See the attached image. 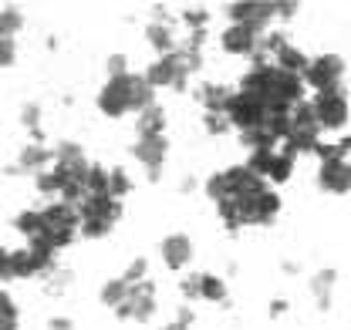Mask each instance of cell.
Returning a JSON list of instances; mask_svg holds the SVG:
<instances>
[{"instance_id": "cell-29", "label": "cell", "mask_w": 351, "mask_h": 330, "mask_svg": "<svg viewBox=\"0 0 351 330\" xmlns=\"http://www.w3.org/2000/svg\"><path fill=\"white\" fill-rule=\"evenodd\" d=\"M182 21H186V27H189V31H206V21H210V14H206L203 7H189V10L182 14Z\"/></svg>"}, {"instance_id": "cell-33", "label": "cell", "mask_w": 351, "mask_h": 330, "mask_svg": "<svg viewBox=\"0 0 351 330\" xmlns=\"http://www.w3.org/2000/svg\"><path fill=\"white\" fill-rule=\"evenodd\" d=\"M14 58H17V44H14V38H0V68H10Z\"/></svg>"}, {"instance_id": "cell-8", "label": "cell", "mask_w": 351, "mask_h": 330, "mask_svg": "<svg viewBox=\"0 0 351 330\" xmlns=\"http://www.w3.org/2000/svg\"><path fill=\"white\" fill-rule=\"evenodd\" d=\"M341 78H345V61L338 54H321V58H311L307 64L304 81L314 88V91H338L341 88Z\"/></svg>"}, {"instance_id": "cell-17", "label": "cell", "mask_w": 351, "mask_h": 330, "mask_svg": "<svg viewBox=\"0 0 351 330\" xmlns=\"http://www.w3.org/2000/svg\"><path fill=\"white\" fill-rule=\"evenodd\" d=\"M51 162H54V152H51V149H44L41 142L24 145V149H21V155H17V165H21V168H27V172H34V175L44 172Z\"/></svg>"}, {"instance_id": "cell-2", "label": "cell", "mask_w": 351, "mask_h": 330, "mask_svg": "<svg viewBox=\"0 0 351 330\" xmlns=\"http://www.w3.org/2000/svg\"><path fill=\"white\" fill-rule=\"evenodd\" d=\"M240 91L254 94L267 112H291L294 105L304 101V78L298 75H287L280 71L277 64H254L243 81H240Z\"/></svg>"}, {"instance_id": "cell-18", "label": "cell", "mask_w": 351, "mask_h": 330, "mask_svg": "<svg viewBox=\"0 0 351 330\" xmlns=\"http://www.w3.org/2000/svg\"><path fill=\"white\" fill-rule=\"evenodd\" d=\"M138 135H166V108L162 105H149L145 112L135 115Z\"/></svg>"}, {"instance_id": "cell-31", "label": "cell", "mask_w": 351, "mask_h": 330, "mask_svg": "<svg viewBox=\"0 0 351 330\" xmlns=\"http://www.w3.org/2000/svg\"><path fill=\"white\" fill-rule=\"evenodd\" d=\"M233 125H230V118L223 115V112H206V131L210 135H223V131H230Z\"/></svg>"}, {"instance_id": "cell-16", "label": "cell", "mask_w": 351, "mask_h": 330, "mask_svg": "<svg viewBox=\"0 0 351 330\" xmlns=\"http://www.w3.org/2000/svg\"><path fill=\"white\" fill-rule=\"evenodd\" d=\"M270 64H277V68H280V71H287V75H298V78H304L311 58H307L301 47H294V44H284V47L274 54V61H270Z\"/></svg>"}, {"instance_id": "cell-10", "label": "cell", "mask_w": 351, "mask_h": 330, "mask_svg": "<svg viewBox=\"0 0 351 330\" xmlns=\"http://www.w3.org/2000/svg\"><path fill=\"white\" fill-rule=\"evenodd\" d=\"M226 14H230L233 24H247V27L263 34V27L277 17V3L274 0H243V3H230Z\"/></svg>"}, {"instance_id": "cell-3", "label": "cell", "mask_w": 351, "mask_h": 330, "mask_svg": "<svg viewBox=\"0 0 351 330\" xmlns=\"http://www.w3.org/2000/svg\"><path fill=\"white\" fill-rule=\"evenodd\" d=\"M149 105H156L152 84L145 81V75H122V78H108L105 88L98 91V112L108 118H122V115H138Z\"/></svg>"}, {"instance_id": "cell-28", "label": "cell", "mask_w": 351, "mask_h": 330, "mask_svg": "<svg viewBox=\"0 0 351 330\" xmlns=\"http://www.w3.org/2000/svg\"><path fill=\"white\" fill-rule=\"evenodd\" d=\"M54 152V162H78V159H85V152L75 145V142H61L58 149H51Z\"/></svg>"}, {"instance_id": "cell-36", "label": "cell", "mask_w": 351, "mask_h": 330, "mask_svg": "<svg viewBox=\"0 0 351 330\" xmlns=\"http://www.w3.org/2000/svg\"><path fill=\"white\" fill-rule=\"evenodd\" d=\"M189 324H193V310H179V317L173 324H166L162 330H189Z\"/></svg>"}, {"instance_id": "cell-11", "label": "cell", "mask_w": 351, "mask_h": 330, "mask_svg": "<svg viewBox=\"0 0 351 330\" xmlns=\"http://www.w3.org/2000/svg\"><path fill=\"white\" fill-rule=\"evenodd\" d=\"M317 186H321L324 192H331V196H345V192H351V162L341 159L338 152L328 155V159H321Z\"/></svg>"}, {"instance_id": "cell-38", "label": "cell", "mask_w": 351, "mask_h": 330, "mask_svg": "<svg viewBox=\"0 0 351 330\" xmlns=\"http://www.w3.org/2000/svg\"><path fill=\"white\" fill-rule=\"evenodd\" d=\"M51 330H71V320H64V317H54V320H51Z\"/></svg>"}, {"instance_id": "cell-22", "label": "cell", "mask_w": 351, "mask_h": 330, "mask_svg": "<svg viewBox=\"0 0 351 330\" xmlns=\"http://www.w3.org/2000/svg\"><path fill=\"white\" fill-rule=\"evenodd\" d=\"M199 300L206 303H223L226 300V283L213 273H199Z\"/></svg>"}, {"instance_id": "cell-6", "label": "cell", "mask_w": 351, "mask_h": 330, "mask_svg": "<svg viewBox=\"0 0 351 330\" xmlns=\"http://www.w3.org/2000/svg\"><path fill=\"white\" fill-rule=\"evenodd\" d=\"M247 168H250V172H257L263 182H267V179H270V182H287V179H291V172H294V155H291L284 145L257 149V152H250Z\"/></svg>"}, {"instance_id": "cell-12", "label": "cell", "mask_w": 351, "mask_h": 330, "mask_svg": "<svg viewBox=\"0 0 351 330\" xmlns=\"http://www.w3.org/2000/svg\"><path fill=\"white\" fill-rule=\"evenodd\" d=\"M54 266V253L41 246H24L10 253V270L14 277H41Z\"/></svg>"}, {"instance_id": "cell-4", "label": "cell", "mask_w": 351, "mask_h": 330, "mask_svg": "<svg viewBox=\"0 0 351 330\" xmlns=\"http://www.w3.org/2000/svg\"><path fill=\"white\" fill-rule=\"evenodd\" d=\"M122 199H115V196H108V192H101V196H95V192H88L85 199L78 203V216H82V236L85 240H101V236H108L112 229H115V223L122 219Z\"/></svg>"}, {"instance_id": "cell-1", "label": "cell", "mask_w": 351, "mask_h": 330, "mask_svg": "<svg viewBox=\"0 0 351 330\" xmlns=\"http://www.w3.org/2000/svg\"><path fill=\"white\" fill-rule=\"evenodd\" d=\"M206 196L213 199L219 219L230 229L240 226H270L280 212L277 192L247 165H230L206 179Z\"/></svg>"}, {"instance_id": "cell-27", "label": "cell", "mask_w": 351, "mask_h": 330, "mask_svg": "<svg viewBox=\"0 0 351 330\" xmlns=\"http://www.w3.org/2000/svg\"><path fill=\"white\" fill-rule=\"evenodd\" d=\"M331 287H335V270H324V273H317V277H314L311 290H314V296H317V303H321V307H328V300H331Z\"/></svg>"}, {"instance_id": "cell-20", "label": "cell", "mask_w": 351, "mask_h": 330, "mask_svg": "<svg viewBox=\"0 0 351 330\" xmlns=\"http://www.w3.org/2000/svg\"><path fill=\"white\" fill-rule=\"evenodd\" d=\"M145 38H149V44L159 51V58L179 51V47H176V38H173V27H169L166 21H152V24L145 27Z\"/></svg>"}, {"instance_id": "cell-7", "label": "cell", "mask_w": 351, "mask_h": 330, "mask_svg": "<svg viewBox=\"0 0 351 330\" xmlns=\"http://www.w3.org/2000/svg\"><path fill=\"white\" fill-rule=\"evenodd\" d=\"M115 314L122 320H135V324H145L152 314H156V283L152 280H142L129 287V296L115 307Z\"/></svg>"}, {"instance_id": "cell-19", "label": "cell", "mask_w": 351, "mask_h": 330, "mask_svg": "<svg viewBox=\"0 0 351 330\" xmlns=\"http://www.w3.org/2000/svg\"><path fill=\"white\" fill-rule=\"evenodd\" d=\"M14 229L27 240V243H38L44 236V216L41 209H27V212H21L17 219H14Z\"/></svg>"}, {"instance_id": "cell-13", "label": "cell", "mask_w": 351, "mask_h": 330, "mask_svg": "<svg viewBox=\"0 0 351 330\" xmlns=\"http://www.w3.org/2000/svg\"><path fill=\"white\" fill-rule=\"evenodd\" d=\"M132 155L149 168V179H156V175H159V168L166 165L169 142H166V135H138V142L132 145Z\"/></svg>"}, {"instance_id": "cell-15", "label": "cell", "mask_w": 351, "mask_h": 330, "mask_svg": "<svg viewBox=\"0 0 351 330\" xmlns=\"http://www.w3.org/2000/svg\"><path fill=\"white\" fill-rule=\"evenodd\" d=\"M159 253H162V263H166L169 270H186L189 259H193V253H196V246H193V240H189L186 233H173V236L162 240Z\"/></svg>"}, {"instance_id": "cell-26", "label": "cell", "mask_w": 351, "mask_h": 330, "mask_svg": "<svg viewBox=\"0 0 351 330\" xmlns=\"http://www.w3.org/2000/svg\"><path fill=\"white\" fill-rule=\"evenodd\" d=\"M21 324V310H17V303L0 290V330H17Z\"/></svg>"}, {"instance_id": "cell-5", "label": "cell", "mask_w": 351, "mask_h": 330, "mask_svg": "<svg viewBox=\"0 0 351 330\" xmlns=\"http://www.w3.org/2000/svg\"><path fill=\"white\" fill-rule=\"evenodd\" d=\"M321 125L314 118V108H311V101H301V105H294L291 108V128H287V138H284V149L291 152V155H298V152H314L317 145H321Z\"/></svg>"}, {"instance_id": "cell-30", "label": "cell", "mask_w": 351, "mask_h": 330, "mask_svg": "<svg viewBox=\"0 0 351 330\" xmlns=\"http://www.w3.org/2000/svg\"><path fill=\"white\" fill-rule=\"evenodd\" d=\"M145 270H149V263L138 256V259H132L129 263V270L122 273V280H125L129 287H135V283H142V280H145Z\"/></svg>"}, {"instance_id": "cell-32", "label": "cell", "mask_w": 351, "mask_h": 330, "mask_svg": "<svg viewBox=\"0 0 351 330\" xmlns=\"http://www.w3.org/2000/svg\"><path fill=\"white\" fill-rule=\"evenodd\" d=\"M105 68H108V78H122V75H129V61H125V54H112V58L105 61Z\"/></svg>"}, {"instance_id": "cell-34", "label": "cell", "mask_w": 351, "mask_h": 330, "mask_svg": "<svg viewBox=\"0 0 351 330\" xmlns=\"http://www.w3.org/2000/svg\"><path fill=\"white\" fill-rule=\"evenodd\" d=\"M179 290H182V296H189V300H199V277H186V280L179 283Z\"/></svg>"}, {"instance_id": "cell-14", "label": "cell", "mask_w": 351, "mask_h": 330, "mask_svg": "<svg viewBox=\"0 0 351 330\" xmlns=\"http://www.w3.org/2000/svg\"><path fill=\"white\" fill-rule=\"evenodd\" d=\"M223 51L226 54H237V58H254L257 54V47H261V31H254V27H247V24H230L226 31H223Z\"/></svg>"}, {"instance_id": "cell-21", "label": "cell", "mask_w": 351, "mask_h": 330, "mask_svg": "<svg viewBox=\"0 0 351 330\" xmlns=\"http://www.w3.org/2000/svg\"><path fill=\"white\" fill-rule=\"evenodd\" d=\"M230 98H233V91L223 88V84H203V88H199V101H203L206 112H223V115H226Z\"/></svg>"}, {"instance_id": "cell-35", "label": "cell", "mask_w": 351, "mask_h": 330, "mask_svg": "<svg viewBox=\"0 0 351 330\" xmlns=\"http://www.w3.org/2000/svg\"><path fill=\"white\" fill-rule=\"evenodd\" d=\"M10 253H14V249L0 246V283H3V280H14V270H10Z\"/></svg>"}, {"instance_id": "cell-9", "label": "cell", "mask_w": 351, "mask_h": 330, "mask_svg": "<svg viewBox=\"0 0 351 330\" xmlns=\"http://www.w3.org/2000/svg\"><path fill=\"white\" fill-rule=\"evenodd\" d=\"M311 108H314V118H317V125L324 131L328 128H341L348 122V98L341 94V88L338 91H317Z\"/></svg>"}, {"instance_id": "cell-24", "label": "cell", "mask_w": 351, "mask_h": 330, "mask_svg": "<svg viewBox=\"0 0 351 330\" xmlns=\"http://www.w3.org/2000/svg\"><path fill=\"white\" fill-rule=\"evenodd\" d=\"M132 192V179L125 168H108V196H115V199H125Z\"/></svg>"}, {"instance_id": "cell-23", "label": "cell", "mask_w": 351, "mask_h": 330, "mask_svg": "<svg viewBox=\"0 0 351 330\" xmlns=\"http://www.w3.org/2000/svg\"><path fill=\"white\" fill-rule=\"evenodd\" d=\"M98 296H101V303H105V307H112V310H115V307L129 296V283H125L122 277H115V280H108V283L101 287V293H98Z\"/></svg>"}, {"instance_id": "cell-25", "label": "cell", "mask_w": 351, "mask_h": 330, "mask_svg": "<svg viewBox=\"0 0 351 330\" xmlns=\"http://www.w3.org/2000/svg\"><path fill=\"white\" fill-rule=\"evenodd\" d=\"M24 27V14L17 7H3L0 10V38H14Z\"/></svg>"}, {"instance_id": "cell-37", "label": "cell", "mask_w": 351, "mask_h": 330, "mask_svg": "<svg viewBox=\"0 0 351 330\" xmlns=\"http://www.w3.org/2000/svg\"><path fill=\"white\" fill-rule=\"evenodd\" d=\"M298 14V3H277V17H294Z\"/></svg>"}]
</instances>
